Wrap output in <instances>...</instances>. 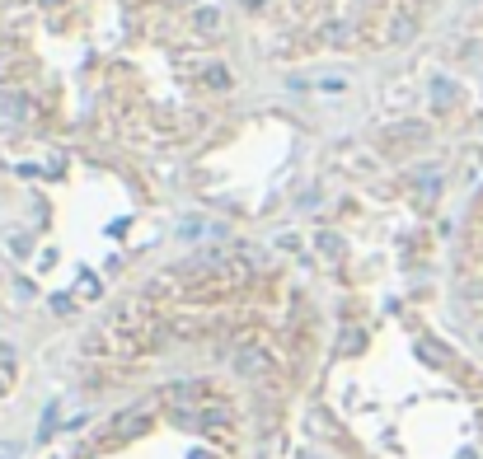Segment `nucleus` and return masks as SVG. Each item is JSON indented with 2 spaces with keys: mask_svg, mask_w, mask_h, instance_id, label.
I'll return each instance as SVG.
<instances>
[{
  "mask_svg": "<svg viewBox=\"0 0 483 459\" xmlns=\"http://www.w3.org/2000/svg\"><path fill=\"white\" fill-rule=\"evenodd\" d=\"M235 366H240L244 375H254V370H263V351H244L240 361H235Z\"/></svg>",
  "mask_w": 483,
  "mask_h": 459,
  "instance_id": "1",
  "label": "nucleus"
},
{
  "mask_svg": "<svg viewBox=\"0 0 483 459\" xmlns=\"http://www.w3.org/2000/svg\"><path fill=\"white\" fill-rule=\"evenodd\" d=\"M197 24H202V33H221V14H216V10H202Z\"/></svg>",
  "mask_w": 483,
  "mask_h": 459,
  "instance_id": "2",
  "label": "nucleus"
},
{
  "mask_svg": "<svg viewBox=\"0 0 483 459\" xmlns=\"http://www.w3.org/2000/svg\"><path fill=\"white\" fill-rule=\"evenodd\" d=\"M0 389H5V379H0Z\"/></svg>",
  "mask_w": 483,
  "mask_h": 459,
  "instance_id": "3",
  "label": "nucleus"
}]
</instances>
